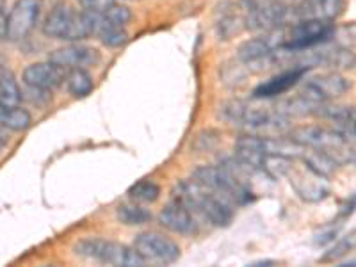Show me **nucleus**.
Here are the masks:
<instances>
[{"mask_svg": "<svg viewBox=\"0 0 356 267\" xmlns=\"http://www.w3.org/2000/svg\"><path fill=\"white\" fill-rule=\"evenodd\" d=\"M173 200L184 203L189 211L202 214L214 227H228L234 219V209L227 198L216 195L196 180H184L173 191Z\"/></svg>", "mask_w": 356, "mask_h": 267, "instance_id": "nucleus-1", "label": "nucleus"}, {"mask_svg": "<svg viewBox=\"0 0 356 267\" xmlns=\"http://www.w3.org/2000/svg\"><path fill=\"white\" fill-rule=\"evenodd\" d=\"M291 139L300 143L305 148H312L328 159H332L337 166H346L353 164L355 161V150H353V141L344 138L339 130L324 129V127H300L291 132Z\"/></svg>", "mask_w": 356, "mask_h": 267, "instance_id": "nucleus-2", "label": "nucleus"}, {"mask_svg": "<svg viewBox=\"0 0 356 267\" xmlns=\"http://www.w3.org/2000/svg\"><path fill=\"white\" fill-rule=\"evenodd\" d=\"M44 36L65 41H82L95 34L93 15L88 11H75L68 4L54 6L43 24Z\"/></svg>", "mask_w": 356, "mask_h": 267, "instance_id": "nucleus-3", "label": "nucleus"}, {"mask_svg": "<svg viewBox=\"0 0 356 267\" xmlns=\"http://www.w3.org/2000/svg\"><path fill=\"white\" fill-rule=\"evenodd\" d=\"M75 255L88 260H97L109 266H123V267H143L146 266V260L139 255L136 248H129L125 244L113 243V241L98 239V237H89L82 239L75 244Z\"/></svg>", "mask_w": 356, "mask_h": 267, "instance_id": "nucleus-4", "label": "nucleus"}, {"mask_svg": "<svg viewBox=\"0 0 356 267\" xmlns=\"http://www.w3.org/2000/svg\"><path fill=\"white\" fill-rule=\"evenodd\" d=\"M193 178L207 189L214 191L216 195L232 200L237 205H246L255 198L250 187L241 184L230 171L225 170L222 166H202L195 170Z\"/></svg>", "mask_w": 356, "mask_h": 267, "instance_id": "nucleus-5", "label": "nucleus"}, {"mask_svg": "<svg viewBox=\"0 0 356 267\" xmlns=\"http://www.w3.org/2000/svg\"><path fill=\"white\" fill-rule=\"evenodd\" d=\"M221 114L234 125L253 130H280L285 125L284 114H280L278 111L271 113L264 107L248 106L244 102H230L227 106H222Z\"/></svg>", "mask_w": 356, "mask_h": 267, "instance_id": "nucleus-6", "label": "nucleus"}, {"mask_svg": "<svg viewBox=\"0 0 356 267\" xmlns=\"http://www.w3.org/2000/svg\"><path fill=\"white\" fill-rule=\"evenodd\" d=\"M333 36L332 22L319 20H301L291 29L282 50L285 52H305L317 44L328 41Z\"/></svg>", "mask_w": 356, "mask_h": 267, "instance_id": "nucleus-7", "label": "nucleus"}, {"mask_svg": "<svg viewBox=\"0 0 356 267\" xmlns=\"http://www.w3.org/2000/svg\"><path fill=\"white\" fill-rule=\"evenodd\" d=\"M134 248L146 262L173 264L180 259V246L166 235L157 232H143L134 241Z\"/></svg>", "mask_w": 356, "mask_h": 267, "instance_id": "nucleus-8", "label": "nucleus"}, {"mask_svg": "<svg viewBox=\"0 0 356 267\" xmlns=\"http://www.w3.org/2000/svg\"><path fill=\"white\" fill-rule=\"evenodd\" d=\"M351 84L348 79H344L339 73H324L319 77H314L305 84L301 97L312 102L314 106L321 107L332 98H339L344 93H348Z\"/></svg>", "mask_w": 356, "mask_h": 267, "instance_id": "nucleus-9", "label": "nucleus"}, {"mask_svg": "<svg viewBox=\"0 0 356 267\" xmlns=\"http://www.w3.org/2000/svg\"><path fill=\"white\" fill-rule=\"evenodd\" d=\"M40 0H17L8 15V34L6 40L22 41L33 33L40 18Z\"/></svg>", "mask_w": 356, "mask_h": 267, "instance_id": "nucleus-10", "label": "nucleus"}, {"mask_svg": "<svg viewBox=\"0 0 356 267\" xmlns=\"http://www.w3.org/2000/svg\"><path fill=\"white\" fill-rule=\"evenodd\" d=\"M289 15V8L280 0H266L251 6L246 17V27L255 33H267L278 29Z\"/></svg>", "mask_w": 356, "mask_h": 267, "instance_id": "nucleus-11", "label": "nucleus"}, {"mask_svg": "<svg viewBox=\"0 0 356 267\" xmlns=\"http://www.w3.org/2000/svg\"><path fill=\"white\" fill-rule=\"evenodd\" d=\"M287 40V33L284 29H273L267 31L262 36H257L253 40H248L241 44L239 59L243 63H257L260 59L271 56L278 49H282Z\"/></svg>", "mask_w": 356, "mask_h": 267, "instance_id": "nucleus-12", "label": "nucleus"}, {"mask_svg": "<svg viewBox=\"0 0 356 267\" xmlns=\"http://www.w3.org/2000/svg\"><path fill=\"white\" fill-rule=\"evenodd\" d=\"M66 70L54 63H34L24 70V82L36 91H52L65 82Z\"/></svg>", "mask_w": 356, "mask_h": 267, "instance_id": "nucleus-13", "label": "nucleus"}, {"mask_svg": "<svg viewBox=\"0 0 356 267\" xmlns=\"http://www.w3.org/2000/svg\"><path fill=\"white\" fill-rule=\"evenodd\" d=\"M49 61L54 65L61 66L63 70H75V68H88L100 61V54L93 47L86 44H70L63 49L54 50L49 56Z\"/></svg>", "mask_w": 356, "mask_h": 267, "instance_id": "nucleus-14", "label": "nucleus"}, {"mask_svg": "<svg viewBox=\"0 0 356 267\" xmlns=\"http://www.w3.org/2000/svg\"><path fill=\"white\" fill-rule=\"evenodd\" d=\"M159 221H161L162 227L175 232V234L195 235L198 232V222L193 216V211H189L184 203L177 202V200L170 202L162 209Z\"/></svg>", "mask_w": 356, "mask_h": 267, "instance_id": "nucleus-15", "label": "nucleus"}, {"mask_svg": "<svg viewBox=\"0 0 356 267\" xmlns=\"http://www.w3.org/2000/svg\"><path fill=\"white\" fill-rule=\"evenodd\" d=\"M287 177L291 178V186L294 187V191L300 195V198H303L305 202H321L328 196L330 189L328 186L324 184L323 177H317L316 173H312L310 170L305 171L296 170L294 166L287 171Z\"/></svg>", "mask_w": 356, "mask_h": 267, "instance_id": "nucleus-16", "label": "nucleus"}, {"mask_svg": "<svg viewBox=\"0 0 356 267\" xmlns=\"http://www.w3.org/2000/svg\"><path fill=\"white\" fill-rule=\"evenodd\" d=\"M308 66H292V68L285 70V72L278 73L275 77H271L269 81H266L264 84H260L259 88H255L253 91V97L255 98H273L278 97V95L287 93L289 89L294 88L301 79L307 75Z\"/></svg>", "mask_w": 356, "mask_h": 267, "instance_id": "nucleus-17", "label": "nucleus"}, {"mask_svg": "<svg viewBox=\"0 0 356 267\" xmlns=\"http://www.w3.org/2000/svg\"><path fill=\"white\" fill-rule=\"evenodd\" d=\"M344 11V0H303L298 6V17L301 20L333 22Z\"/></svg>", "mask_w": 356, "mask_h": 267, "instance_id": "nucleus-18", "label": "nucleus"}, {"mask_svg": "<svg viewBox=\"0 0 356 267\" xmlns=\"http://www.w3.org/2000/svg\"><path fill=\"white\" fill-rule=\"evenodd\" d=\"M31 123H33V118H31L27 109H22L20 106H0V125L4 127L6 130L24 132V130H27L31 127Z\"/></svg>", "mask_w": 356, "mask_h": 267, "instance_id": "nucleus-19", "label": "nucleus"}, {"mask_svg": "<svg viewBox=\"0 0 356 267\" xmlns=\"http://www.w3.org/2000/svg\"><path fill=\"white\" fill-rule=\"evenodd\" d=\"M66 88L75 98H84L93 91V79L84 68H75L66 72Z\"/></svg>", "mask_w": 356, "mask_h": 267, "instance_id": "nucleus-20", "label": "nucleus"}, {"mask_svg": "<svg viewBox=\"0 0 356 267\" xmlns=\"http://www.w3.org/2000/svg\"><path fill=\"white\" fill-rule=\"evenodd\" d=\"M116 218L127 227H139L150 221L152 212L138 203H122L116 209Z\"/></svg>", "mask_w": 356, "mask_h": 267, "instance_id": "nucleus-21", "label": "nucleus"}, {"mask_svg": "<svg viewBox=\"0 0 356 267\" xmlns=\"http://www.w3.org/2000/svg\"><path fill=\"white\" fill-rule=\"evenodd\" d=\"M129 196L134 202L139 203H154L161 196V187L152 180H141V182L134 184L129 189Z\"/></svg>", "mask_w": 356, "mask_h": 267, "instance_id": "nucleus-22", "label": "nucleus"}, {"mask_svg": "<svg viewBox=\"0 0 356 267\" xmlns=\"http://www.w3.org/2000/svg\"><path fill=\"white\" fill-rule=\"evenodd\" d=\"M98 38H100L102 43L106 47H111V49L122 47L129 41V34H127L125 27H118V25H107V27L100 29Z\"/></svg>", "mask_w": 356, "mask_h": 267, "instance_id": "nucleus-23", "label": "nucleus"}, {"mask_svg": "<svg viewBox=\"0 0 356 267\" xmlns=\"http://www.w3.org/2000/svg\"><path fill=\"white\" fill-rule=\"evenodd\" d=\"M353 248H355V232H351L349 235H346L344 239L339 241V243H337L335 246H333L321 260H323V262H333V260H339L344 255H348L349 251H353Z\"/></svg>", "mask_w": 356, "mask_h": 267, "instance_id": "nucleus-24", "label": "nucleus"}, {"mask_svg": "<svg viewBox=\"0 0 356 267\" xmlns=\"http://www.w3.org/2000/svg\"><path fill=\"white\" fill-rule=\"evenodd\" d=\"M79 4L82 6L84 11L102 15V13H106L109 8H113L116 4V0H79Z\"/></svg>", "mask_w": 356, "mask_h": 267, "instance_id": "nucleus-25", "label": "nucleus"}, {"mask_svg": "<svg viewBox=\"0 0 356 267\" xmlns=\"http://www.w3.org/2000/svg\"><path fill=\"white\" fill-rule=\"evenodd\" d=\"M6 34H8V17L2 13L0 15V41L6 40Z\"/></svg>", "mask_w": 356, "mask_h": 267, "instance_id": "nucleus-26", "label": "nucleus"}, {"mask_svg": "<svg viewBox=\"0 0 356 267\" xmlns=\"http://www.w3.org/2000/svg\"><path fill=\"white\" fill-rule=\"evenodd\" d=\"M8 141H9V138H8V132H6V129L2 125H0V152L4 150L6 146H8Z\"/></svg>", "mask_w": 356, "mask_h": 267, "instance_id": "nucleus-27", "label": "nucleus"}, {"mask_svg": "<svg viewBox=\"0 0 356 267\" xmlns=\"http://www.w3.org/2000/svg\"><path fill=\"white\" fill-rule=\"evenodd\" d=\"M251 267H262V266H276L275 260H259V262H251Z\"/></svg>", "mask_w": 356, "mask_h": 267, "instance_id": "nucleus-28", "label": "nucleus"}, {"mask_svg": "<svg viewBox=\"0 0 356 267\" xmlns=\"http://www.w3.org/2000/svg\"><path fill=\"white\" fill-rule=\"evenodd\" d=\"M4 8H6V0H0V15L4 13Z\"/></svg>", "mask_w": 356, "mask_h": 267, "instance_id": "nucleus-29", "label": "nucleus"}]
</instances>
